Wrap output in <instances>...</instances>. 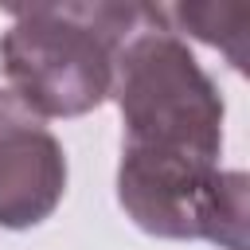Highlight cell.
Segmentation results:
<instances>
[{
  "mask_svg": "<svg viewBox=\"0 0 250 250\" xmlns=\"http://www.w3.org/2000/svg\"><path fill=\"white\" fill-rule=\"evenodd\" d=\"M148 4H31L8 8L0 70L8 90L39 117H82L109 98L113 59Z\"/></svg>",
  "mask_w": 250,
  "mask_h": 250,
  "instance_id": "cell-1",
  "label": "cell"
},
{
  "mask_svg": "<svg viewBox=\"0 0 250 250\" xmlns=\"http://www.w3.org/2000/svg\"><path fill=\"white\" fill-rule=\"evenodd\" d=\"M109 98L125 125L121 152L219 164L227 117L223 94L191 47L164 23L160 8L148 4L145 20L117 47Z\"/></svg>",
  "mask_w": 250,
  "mask_h": 250,
  "instance_id": "cell-2",
  "label": "cell"
},
{
  "mask_svg": "<svg viewBox=\"0 0 250 250\" xmlns=\"http://www.w3.org/2000/svg\"><path fill=\"white\" fill-rule=\"evenodd\" d=\"M246 172H227L211 160L121 152L117 164V203L152 238L246 250Z\"/></svg>",
  "mask_w": 250,
  "mask_h": 250,
  "instance_id": "cell-3",
  "label": "cell"
},
{
  "mask_svg": "<svg viewBox=\"0 0 250 250\" xmlns=\"http://www.w3.org/2000/svg\"><path fill=\"white\" fill-rule=\"evenodd\" d=\"M66 191L59 137L12 90L0 86V227L31 230L55 215Z\"/></svg>",
  "mask_w": 250,
  "mask_h": 250,
  "instance_id": "cell-4",
  "label": "cell"
},
{
  "mask_svg": "<svg viewBox=\"0 0 250 250\" xmlns=\"http://www.w3.org/2000/svg\"><path fill=\"white\" fill-rule=\"evenodd\" d=\"M164 23L180 35H195L211 47H219L234 70H246V23H250V8H227V4H176V8H160Z\"/></svg>",
  "mask_w": 250,
  "mask_h": 250,
  "instance_id": "cell-5",
  "label": "cell"
}]
</instances>
